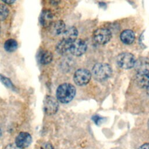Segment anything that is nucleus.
<instances>
[{"mask_svg":"<svg viewBox=\"0 0 149 149\" xmlns=\"http://www.w3.org/2000/svg\"><path fill=\"white\" fill-rule=\"evenodd\" d=\"M76 94L75 87L70 83H63L58 86L56 95L61 102L66 104L72 101Z\"/></svg>","mask_w":149,"mask_h":149,"instance_id":"f257e3e1","label":"nucleus"},{"mask_svg":"<svg viewBox=\"0 0 149 149\" xmlns=\"http://www.w3.org/2000/svg\"><path fill=\"white\" fill-rule=\"evenodd\" d=\"M112 73V69L109 65L104 63H96L92 69L91 75L98 81L108 79Z\"/></svg>","mask_w":149,"mask_h":149,"instance_id":"f03ea898","label":"nucleus"},{"mask_svg":"<svg viewBox=\"0 0 149 149\" xmlns=\"http://www.w3.org/2000/svg\"><path fill=\"white\" fill-rule=\"evenodd\" d=\"M136 61L134 56L129 52H123L119 54L116 58L118 66L124 69L132 68L135 66Z\"/></svg>","mask_w":149,"mask_h":149,"instance_id":"7ed1b4c3","label":"nucleus"},{"mask_svg":"<svg viewBox=\"0 0 149 149\" xmlns=\"http://www.w3.org/2000/svg\"><path fill=\"white\" fill-rule=\"evenodd\" d=\"M111 31L106 28H100L94 31L93 38L94 41L98 44H107L111 38Z\"/></svg>","mask_w":149,"mask_h":149,"instance_id":"20e7f679","label":"nucleus"},{"mask_svg":"<svg viewBox=\"0 0 149 149\" xmlns=\"http://www.w3.org/2000/svg\"><path fill=\"white\" fill-rule=\"evenodd\" d=\"M91 73L86 69H79L77 70L73 76V80L78 86L87 84L90 80Z\"/></svg>","mask_w":149,"mask_h":149,"instance_id":"39448f33","label":"nucleus"},{"mask_svg":"<svg viewBox=\"0 0 149 149\" xmlns=\"http://www.w3.org/2000/svg\"><path fill=\"white\" fill-rule=\"evenodd\" d=\"M58 101V100L50 95L45 97L44 100V111L47 115H54L57 112L59 107Z\"/></svg>","mask_w":149,"mask_h":149,"instance_id":"423d86ee","label":"nucleus"},{"mask_svg":"<svg viewBox=\"0 0 149 149\" xmlns=\"http://www.w3.org/2000/svg\"><path fill=\"white\" fill-rule=\"evenodd\" d=\"M87 50V44L81 39H75L71 41L69 52L75 56H81Z\"/></svg>","mask_w":149,"mask_h":149,"instance_id":"0eeeda50","label":"nucleus"},{"mask_svg":"<svg viewBox=\"0 0 149 149\" xmlns=\"http://www.w3.org/2000/svg\"><path fill=\"white\" fill-rule=\"evenodd\" d=\"M136 81L139 87L147 88L149 86V70L138 71L136 76Z\"/></svg>","mask_w":149,"mask_h":149,"instance_id":"6e6552de","label":"nucleus"},{"mask_svg":"<svg viewBox=\"0 0 149 149\" xmlns=\"http://www.w3.org/2000/svg\"><path fill=\"white\" fill-rule=\"evenodd\" d=\"M31 141V136L27 132H20L15 139V144L21 148L28 147Z\"/></svg>","mask_w":149,"mask_h":149,"instance_id":"1a4fd4ad","label":"nucleus"},{"mask_svg":"<svg viewBox=\"0 0 149 149\" xmlns=\"http://www.w3.org/2000/svg\"><path fill=\"white\" fill-rule=\"evenodd\" d=\"M41 24L45 27H49L53 23V15L49 10H43L40 16Z\"/></svg>","mask_w":149,"mask_h":149,"instance_id":"9d476101","label":"nucleus"},{"mask_svg":"<svg viewBox=\"0 0 149 149\" xmlns=\"http://www.w3.org/2000/svg\"><path fill=\"white\" fill-rule=\"evenodd\" d=\"M49 28H50L51 33H52L54 34L60 35L62 34L66 29V26L65 24L63 21L57 20L55 22H53V23L49 27Z\"/></svg>","mask_w":149,"mask_h":149,"instance_id":"9b49d317","label":"nucleus"},{"mask_svg":"<svg viewBox=\"0 0 149 149\" xmlns=\"http://www.w3.org/2000/svg\"><path fill=\"white\" fill-rule=\"evenodd\" d=\"M120 38L123 43L125 44H130L134 41L135 34L131 30H125L120 34Z\"/></svg>","mask_w":149,"mask_h":149,"instance_id":"f8f14e48","label":"nucleus"},{"mask_svg":"<svg viewBox=\"0 0 149 149\" xmlns=\"http://www.w3.org/2000/svg\"><path fill=\"white\" fill-rule=\"evenodd\" d=\"M72 41V40L62 39L60 42L58 43L56 47V49L57 52L61 54H63L68 52H69L70 45Z\"/></svg>","mask_w":149,"mask_h":149,"instance_id":"ddd939ff","label":"nucleus"},{"mask_svg":"<svg viewBox=\"0 0 149 149\" xmlns=\"http://www.w3.org/2000/svg\"><path fill=\"white\" fill-rule=\"evenodd\" d=\"M62 35L63 36V39L73 40L76 39L78 35V31L74 27H69L65 29Z\"/></svg>","mask_w":149,"mask_h":149,"instance_id":"4468645a","label":"nucleus"},{"mask_svg":"<svg viewBox=\"0 0 149 149\" xmlns=\"http://www.w3.org/2000/svg\"><path fill=\"white\" fill-rule=\"evenodd\" d=\"M17 47V41L14 39H8L4 43V48L7 52H12L15 51Z\"/></svg>","mask_w":149,"mask_h":149,"instance_id":"2eb2a0df","label":"nucleus"},{"mask_svg":"<svg viewBox=\"0 0 149 149\" xmlns=\"http://www.w3.org/2000/svg\"><path fill=\"white\" fill-rule=\"evenodd\" d=\"M53 58L52 54L48 51H44L41 53L40 56V62L43 65H47L49 63Z\"/></svg>","mask_w":149,"mask_h":149,"instance_id":"dca6fc26","label":"nucleus"},{"mask_svg":"<svg viewBox=\"0 0 149 149\" xmlns=\"http://www.w3.org/2000/svg\"><path fill=\"white\" fill-rule=\"evenodd\" d=\"M9 13V11L8 8L5 5L0 3V21L6 19Z\"/></svg>","mask_w":149,"mask_h":149,"instance_id":"f3484780","label":"nucleus"},{"mask_svg":"<svg viewBox=\"0 0 149 149\" xmlns=\"http://www.w3.org/2000/svg\"><path fill=\"white\" fill-rule=\"evenodd\" d=\"M137 65V70L138 71L141 70H145V69H148V67H149V63L148 62L146 61L145 59L143 60H140L137 62H136L135 66Z\"/></svg>","mask_w":149,"mask_h":149,"instance_id":"a211bd4d","label":"nucleus"},{"mask_svg":"<svg viewBox=\"0 0 149 149\" xmlns=\"http://www.w3.org/2000/svg\"><path fill=\"white\" fill-rule=\"evenodd\" d=\"M0 80L6 87H8L9 88H13V84H12L11 81L8 78H7V77L2 76V75H0Z\"/></svg>","mask_w":149,"mask_h":149,"instance_id":"6ab92c4d","label":"nucleus"},{"mask_svg":"<svg viewBox=\"0 0 149 149\" xmlns=\"http://www.w3.org/2000/svg\"><path fill=\"white\" fill-rule=\"evenodd\" d=\"M41 149H54V147L51 143L47 142V143H43L41 145Z\"/></svg>","mask_w":149,"mask_h":149,"instance_id":"aec40b11","label":"nucleus"},{"mask_svg":"<svg viewBox=\"0 0 149 149\" xmlns=\"http://www.w3.org/2000/svg\"><path fill=\"white\" fill-rule=\"evenodd\" d=\"M4 149H22L19 147H18L15 143V144H9L7 145Z\"/></svg>","mask_w":149,"mask_h":149,"instance_id":"412c9836","label":"nucleus"},{"mask_svg":"<svg viewBox=\"0 0 149 149\" xmlns=\"http://www.w3.org/2000/svg\"><path fill=\"white\" fill-rule=\"evenodd\" d=\"M101 119H102V118H100L99 116H94L93 117V120L97 125H98L99 123L101 121Z\"/></svg>","mask_w":149,"mask_h":149,"instance_id":"4be33fe9","label":"nucleus"},{"mask_svg":"<svg viewBox=\"0 0 149 149\" xmlns=\"http://www.w3.org/2000/svg\"><path fill=\"white\" fill-rule=\"evenodd\" d=\"M137 149H149V143H144L140 146Z\"/></svg>","mask_w":149,"mask_h":149,"instance_id":"5701e85b","label":"nucleus"},{"mask_svg":"<svg viewBox=\"0 0 149 149\" xmlns=\"http://www.w3.org/2000/svg\"><path fill=\"white\" fill-rule=\"evenodd\" d=\"M6 4H12L15 2V0H2Z\"/></svg>","mask_w":149,"mask_h":149,"instance_id":"b1692460","label":"nucleus"},{"mask_svg":"<svg viewBox=\"0 0 149 149\" xmlns=\"http://www.w3.org/2000/svg\"><path fill=\"white\" fill-rule=\"evenodd\" d=\"M147 94H148V95H149V86L147 87Z\"/></svg>","mask_w":149,"mask_h":149,"instance_id":"393cba45","label":"nucleus"},{"mask_svg":"<svg viewBox=\"0 0 149 149\" xmlns=\"http://www.w3.org/2000/svg\"><path fill=\"white\" fill-rule=\"evenodd\" d=\"M1 135H2V131H1V129L0 128V137H1Z\"/></svg>","mask_w":149,"mask_h":149,"instance_id":"a878e982","label":"nucleus"},{"mask_svg":"<svg viewBox=\"0 0 149 149\" xmlns=\"http://www.w3.org/2000/svg\"><path fill=\"white\" fill-rule=\"evenodd\" d=\"M147 126H148V129H149V119H148V123H147Z\"/></svg>","mask_w":149,"mask_h":149,"instance_id":"bb28decb","label":"nucleus"}]
</instances>
